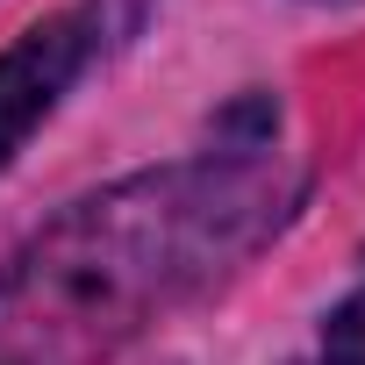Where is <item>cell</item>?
I'll use <instances>...</instances> for the list:
<instances>
[{"label":"cell","mask_w":365,"mask_h":365,"mask_svg":"<svg viewBox=\"0 0 365 365\" xmlns=\"http://www.w3.org/2000/svg\"><path fill=\"white\" fill-rule=\"evenodd\" d=\"M93 58H101V43H93L86 15H51L0 51V172L15 165V150L36 136V122L65 101V86Z\"/></svg>","instance_id":"obj_2"},{"label":"cell","mask_w":365,"mask_h":365,"mask_svg":"<svg viewBox=\"0 0 365 365\" xmlns=\"http://www.w3.org/2000/svg\"><path fill=\"white\" fill-rule=\"evenodd\" d=\"M322 8H329V0H322Z\"/></svg>","instance_id":"obj_6"},{"label":"cell","mask_w":365,"mask_h":365,"mask_svg":"<svg viewBox=\"0 0 365 365\" xmlns=\"http://www.w3.org/2000/svg\"><path fill=\"white\" fill-rule=\"evenodd\" d=\"M143 8H150V0H93V8H79V15H86L93 43H122V36L143 22Z\"/></svg>","instance_id":"obj_4"},{"label":"cell","mask_w":365,"mask_h":365,"mask_svg":"<svg viewBox=\"0 0 365 365\" xmlns=\"http://www.w3.org/2000/svg\"><path fill=\"white\" fill-rule=\"evenodd\" d=\"M294 201L272 150H201L72 201L0 272V358L72 365L129 344L150 315L258 251Z\"/></svg>","instance_id":"obj_1"},{"label":"cell","mask_w":365,"mask_h":365,"mask_svg":"<svg viewBox=\"0 0 365 365\" xmlns=\"http://www.w3.org/2000/svg\"><path fill=\"white\" fill-rule=\"evenodd\" d=\"M322 358H329V365H365V294H351V301L322 322Z\"/></svg>","instance_id":"obj_3"},{"label":"cell","mask_w":365,"mask_h":365,"mask_svg":"<svg viewBox=\"0 0 365 365\" xmlns=\"http://www.w3.org/2000/svg\"><path fill=\"white\" fill-rule=\"evenodd\" d=\"M315 365H329V358H315Z\"/></svg>","instance_id":"obj_5"}]
</instances>
